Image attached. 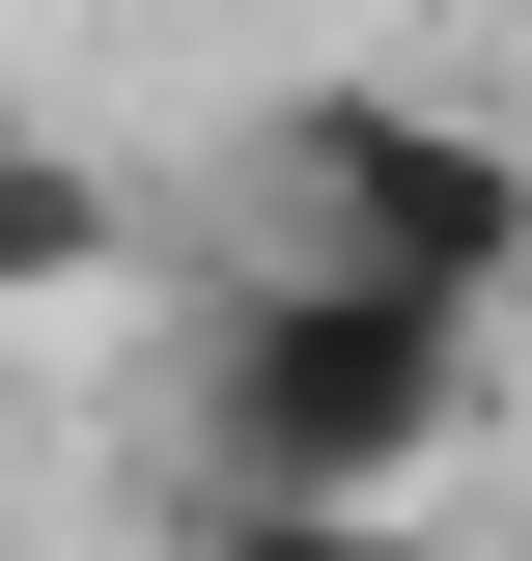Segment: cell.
<instances>
[{
	"label": "cell",
	"instance_id": "6da1fadb",
	"mask_svg": "<svg viewBox=\"0 0 532 561\" xmlns=\"http://www.w3.org/2000/svg\"><path fill=\"white\" fill-rule=\"evenodd\" d=\"M476 421H505V337H476V309H420V280H309V253H224L169 449H197L224 505H420Z\"/></svg>",
	"mask_w": 532,
	"mask_h": 561
},
{
	"label": "cell",
	"instance_id": "7a4b0ae2",
	"mask_svg": "<svg viewBox=\"0 0 532 561\" xmlns=\"http://www.w3.org/2000/svg\"><path fill=\"white\" fill-rule=\"evenodd\" d=\"M253 253L420 280V309L505 337V309H532V140L449 113V84H280V113H253Z\"/></svg>",
	"mask_w": 532,
	"mask_h": 561
},
{
	"label": "cell",
	"instance_id": "3957f363",
	"mask_svg": "<svg viewBox=\"0 0 532 561\" xmlns=\"http://www.w3.org/2000/svg\"><path fill=\"white\" fill-rule=\"evenodd\" d=\"M84 280H140V197L84 169V140L0 113V309H84Z\"/></svg>",
	"mask_w": 532,
	"mask_h": 561
},
{
	"label": "cell",
	"instance_id": "277c9868",
	"mask_svg": "<svg viewBox=\"0 0 532 561\" xmlns=\"http://www.w3.org/2000/svg\"><path fill=\"white\" fill-rule=\"evenodd\" d=\"M169 561H420V505H224V478H197Z\"/></svg>",
	"mask_w": 532,
	"mask_h": 561
}]
</instances>
